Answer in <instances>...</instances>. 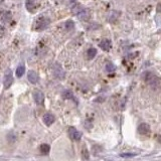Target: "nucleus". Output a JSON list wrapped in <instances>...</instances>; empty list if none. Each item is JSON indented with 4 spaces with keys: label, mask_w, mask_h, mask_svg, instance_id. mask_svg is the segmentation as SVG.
Wrapping results in <instances>:
<instances>
[{
    "label": "nucleus",
    "mask_w": 161,
    "mask_h": 161,
    "mask_svg": "<svg viewBox=\"0 0 161 161\" xmlns=\"http://www.w3.org/2000/svg\"><path fill=\"white\" fill-rule=\"evenodd\" d=\"M39 150H40V152L43 153V154L46 155L49 154V151H51V146H49V144H41L40 145V148H39Z\"/></svg>",
    "instance_id": "obj_17"
},
{
    "label": "nucleus",
    "mask_w": 161,
    "mask_h": 161,
    "mask_svg": "<svg viewBox=\"0 0 161 161\" xmlns=\"http://www.w3.org/2000/svg\"><path fill=\"white\" fill-rule=\"evenodd\" d=\"M136 154H131V153H123V154H121L120 156L121 157H123V158H129V157H134Z\"/></svg>",
    "instance_id": "obj_21"
},
{
    "label": "nucleus",
    "mask_w": 161,
    "mask_h": 161,
    "mask_svg": "<svg viewBox=\"0 0 161 161\" xmlns=\"http://www.w3.org/2000/svg\"><path fill=\"white\" fill-rule=\"evenodd\" d=\"M24 72H25V67L23 65H18L16 68V76L17 78H21V76L24 75Z\"/></svg>",
    "instance_id": "obj_16"
},
{
    "label": "nucleus",
    "mask_w": 161,
    "mask_h": 161,
    "mask_svg": "<svg viewBox=\"0 0 161 161\" xmlns=\"http://www.w3.org/2000/svg\"><path fill=\"white\" fill-rule=\"evenodd\" d=\"M115 70H116L115 65H113L112 62H108V64L106 65V71H107V73L112 74V73L115 72Z\"/></svg>",
    "instance_id": "obj_19"
},
{
    "label": "nucleus",
    "mask_w": 161,
    "mask_h": 161,
    "mask_svg": "<svg viewBox=\"0 0 161 161\" xmlns=\"http://www.w3.org/2000/svg\"><path fill=\"white\" fill-rule=\"evenodd\" d=\"M62 98L67 100H75V96H74L73 92L70 91V90H65V91L62 92Z\"/></svg>",
    "instance_id": "obj_14"
},
{
    "label": "nucleus",
    "mask_w": 161,
    "mask_h": 161,
    "mask_svg": "<svg viewBox=\"0 0 161 161\" xmlns=\"http://www.w3.org/2000/svg\"><path fill=\"white\" fill-rule=\"evenodd\" d=\"M52 73H54V76L55 78L60 79V80H62L65 76L64 68H62V67L60 64H57V62H55L54 67H52Z\"/></svg>",
    "instance_id": "obj_2"
},
{
    "label": "nucleus",
    "mask_w": 161,
    "mask_h": 161,
    "mask_svg": "<svg viewBox=\"0 0 161 161\" xmlns=\"http://www.w3.org/2000/svg\"><path fill=\"white\" fill-rule=\"evenodd\" d=\"M68 135L75 141H79L82 138V133L80 131H78L75 127H70L68 128Z\"/></svg>",
    "instance_id": "obj_5"
},
{
    "label": "nucleus",
    "mask_w": 161,
    "mask_h": 161,
    "mask_svg": "<svg viewBox=\"0 0 161 161\" xmlns=\"http://www.w3.org/2000/svg\"><path fill=\"white\" fill-rule=\"evenodd\" d=\"M157 11H158V12H161V3H160V4H158V6H157Z\"/></svg>",
    "instance_id": "obj_22"
},
{
    "label": "nucleus",
    "mask_w": 161,
    "mask_h": 161,
    "mask_svg": "<svg viewBox=\"0 0 161 161\" xmlns=\"http://www.w3.org/2000/svg\"><path fill=\"white\" fill-rule=\"evenodd\" d=\"M0 18L3 22H9L12 19V14L9 11H1L0 12Z\"/></svg>",
    "instance_id": "obj_11"
},
{
    "label": "nucleus",
    "mask_w": 161,
    "mask_h": 161,
    "mask_svg": "<svg viewBox=\"0 0 161 161\" xmlns=\"http://www.w3.org/2000/svg\"><path fill=\"white\" fill-rule=\"evenodd\" d=\"M33 99L34 102L37 105H43L44 102V95L40 91H34L33 92Z\"/></svg>",
    "instance_id": "obj_6"
},
{
    "label": "nucleus",
    "mask_w": 161,
    "mask_h": 161,
    "mask_svg": "<svg viewBox=\"0 0 161 161\" xmlns=\"http://www.w3.org/2000/svg\"><path fill=\"white\" fill-rule=\"evenodd\" d=\"M13 83V76H12V71L8 68L6 70V72L4 74V78H3V85L5 89H8Z\"/></svg>",
    "instance_id": "obj_3"
},
{
    "label": "nucleus",
    "mask_w": 161,
    "mask_h": 161,
    "mask_svg": "<svg viewBox=\"0 0 161 161\" xmlns=\"http://www.w3.org/2000/svg\"><path fill=\"white\" fill-rule=\"evenodd\" d=\"M51 23V20L49 18H46V17H40L37 21L35 22V29L36 30H43L46 29L47 26L49 25Z\"/></svg>",
    "instance_id": "obj_4"
},
{
    "label": "nucleus",
    "mask_w": 161,
    "mask_h": 161,
    "mask_svg": "<svg viewBox=\"0 0 161 161\" xmlns=\"http://www.w3.org/2000/svg\"><path fill=\"white\" fill-rule=\"evenodd\" d=\"M65 27L67 30H72L75 27V23H74L73 20H67L65 23Z\"/></svg>",
    "instance_id": "obj_18"
},
{
    "label": "nucleus",
    "mask_w": 161,
    "mask_h": 161,
    "mask_svg": "<svg viewBox=\"0 0 161 161\" xmlns=\"http://www.w3.org/2000/svg\"><path fill=\"white\" fill-rule=\"evenodd\" d=\"M82 157H83V159H85V160H89L90 154H89V151L86 148H84V150L82 151Z\"/></svg>",
    "instance_id": "obj_20"
},
{
    "label": "nucleus",
    "mask_w": 161,
    "mask_h": 161,
    "mask_svg": "<svg viewBox=\"0 0 161 161\" xmlns=\"http://www.w3.org/2000/svg\"><path fill=\"white\" fill-rule=\"evenodd\" d=\"M27 79H28V81H29L31 84H33V85L37 84V82H38V80H39L37 73L34 72V71H29V72H28V74H27Z\"/></svg>",
    "instance_id": "obj_8"
},
{
    "label": "nucleus",
    "mask_w": 161,
    "mask_h": 161,
    "mask_svg": "<svg viewBox=\"0 0 161 161\" xmlns=\"http://www.w3.org/2000/svg\"><path fill=\"white\" fill-rule=\"evenodd\" d=\"M99 46L101 47L103 51H109L111 46H112V44H111V41L109 39H103L102 41H100Z\"/></svg>",
    "instance_id": "obj_12"
},
{
    "label": "nucleus",
    "mask_w": 161,
    "mask_h": 161,
    "mask_svg": "<svg viewBox=\"0 0 161 161\" xmlns=\"http://www.w3.org/2000/svg\"><path fill=\"white\" fill-rule=\"evenodd\" d=\"M43 121L46 126H51L55 121V117L54 114H51V113H46L43 117Z\"/></svg>",
    "instance_id": "obj_7"
},
{
    "label": "nucleus",
    "mask_w": 161,
    "mask_h": 161,
    "mask_svg": "<svg viewBox=\"0 0 161 161\" xmlns=\"http://www.w3.org/2000/svg\"><path fill=\"white\" fill-rule=\"evenodd\" d=\"M138 132L141 135H147L150 132V126L146 123H142L138 126Z\"/></svg>",
    "instance_id": "obj_10"
},
{
    "label": "nucleus",
    "mask_w": 161,
    "mask_h": 161,
    "mask_svg": "<svg viewBox=\"0 0 161 161\" xmlns=\"http://www.w3.org/2000/svg\"><path fill=\"white\" fill-rule=\"evenodd\" d=\"M74 1H76V0H71V2H72V3H73Z\"/></svg>",
    "instance_id": "obj_23"
},
{
    "label": "nucleus",
    "mask_w": 161,
    "mask_h": 161,
    "mask_svg": "<svg viewBox=\"0 0 161 161\" xmlns=\"http://www.w3.org/2000/svg\"><path fill=\"white\" fill-rule=\"evenodd\" d=\"M87 55H88L89 60H93L97 55V49H95V47H90L88 49V51H87Z\"/></svg>",
    "instance_id": "obj_15"
},
{
    "label": "nucleus",
    "mask_w": 161,
    "mask_h": 161,
    "mask_svg": "<svg viewBox=\"0 0 161 161\" xmlns=\"http://www.w3.org/2000/svg\"><path fill=\"white\" fill-rule=\"evenodd\" d=\"M78 17H79V19H81V20H88L89 18H90V11L87 8H82L80 11H79L78 14Z\"/></svg>",
    "instance_id": "obj_9"
},
{
    "label": "nucleus",
    "mask_w": 161,
    "mask_h": 161,
    "mask_svg": "<svg viewBox=\"0 0 161 161\" xmlns=\"http://www.w3.org/2000/svg\"><path fill=\"white\" fill-rule=\"evenodd\" d=\"M35 2L36 0H26L25 6L28 11H33V9L35 8Z\"/></svg>",
    "instance_id": "obj_13"
},
{
    "label": "nucleus",
    "mask_w": 161,
    "mask_h": 161,
    "mask_svg": "<svg viewBox=\"0 0 161 161\" xmlns=\"http://www.w3.org/2000/svg\"><path fill=\"white\" fill-rule=\"evenodd\" d=\"M143 78H144V80L146 81V83L151 87H153V88H156V87L159 86V84H160V80L151 72H146L144 74Z\"/></svg>",
    "instance_id": "obj_1"
}]
</instances>
